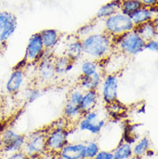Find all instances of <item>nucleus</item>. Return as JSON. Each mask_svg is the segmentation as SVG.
<instances>
[{"label":"nucleus","instance_id":"nucleus-32","mask_svg":"<svg viewBox=\"0 0 158 159\" xmlns=\"http://www.w3.org/2000/svg\"><path fill=\"white\" fill-rule=\"evenodd\" d=\"M142 6L149 7V8H154L158 6V0H140Z\"/></svg>","mask_w":158,"mask_h":159},{"label":"nucleus","instance_id":"nucleus-25","mask_svg":"<svg viewBox=\"0 0 158 159\" xmlns=\"http://www.w3.org/2000/svg\"><path fill=\"white\" fill-rule=\"evenodd\" d=\"M98 23L99 22L96 21L95 19L89 21L88 23L85 24L83 26H81L80 28L78 29V30L75 32L74 36H77L79 39H82L84 37L94 33V32H96L95 31V28H96Z\"/></svg>","mask_w":158,"mask_h":159},{"label":"nucleus","instance_id":"nucleus-31","mask_svg":"<svg viewBox=\"0 0 158 159\" xmlns=\"http://www.w3.org/2000/svg\"><path fill=\"white\" fill-rule=\"evenodd\" d=\"M93 159H113L112 151L100 150Z\"/></svg>","mask_w":158,"mask_h":159},{"label":"nucleus","instance_id":"nucleus-27","mask_svg":"<svg viewBox=\"0 0 158 159\" xmlns=\"http://www.w3.org/2000/svg\"><path fill=\"white\" fill-rule=\"evenodd\" d=\"M100 151V146L94 140H90L85 143V157L88 159H93L98 152Z\"/></svg>","mask_w":158,"mask_h":159},{"label":"nucleus","instance_id":"nucleus-24","mask_svg":"<svg viewBox=\"0 0 158 159\" xmlns=\"http://www.w3.org/2000/svg\"><path fill=\"white\" fill-rule=\"evenodd\" d=\"M113 153V159H130L133 157L132 145L125 142L120 143L116 147Z\"/></svg>","mask_w":158,"mask_h":159},{"label":"nucleus","instance_id":"nucleus-34","mask_svg":"<svg viewBox=\"0 0 158 159\" xmlns=\"http://www.w3.org/2000/svg\"><path fill=\"white\" fill-rule=\"evenodd\" d=\"M81 159H88V158H86V157H83V158H81Z\"/></svg>","mask_w":158,"mask_h":159},{"label":"nucleus","instance_id":"nucleus-12","mask_svg":"<svg viewBox=\"0 0 158 159\" xmlns=\"http://www.w3.org/2000/svg\"><path fill=\"white\" fill-rule=\"evenodd\" d=\"M61 159H81L85 157V143H67L58 153Z\"/></svg>","mask_w":158,"mask_h":159},{"label":"nucleus","instance_id":"nucleus-21","mask_svg":"<svg viewBox=\"0 0 158 159\" xmlns=\"http://www.w3.org/2000/svg\"><path fill=\"white\" fill-rule=\"evenodd\" d=\"M79 70H80V75L90 77L96 74L97 72L101 71L100 62L87 58L82 61V62L80 63Z\"/></svg>","mask_w":158,"mask_h":159},{"label":"nucleus","instance_id":"nucleus-11","mask_svg":"<svg viewBox=\"0 0 158 159\" xmlns=\"http://www.w3.org/2000/svg\"><path fill=\"white\" fill-rule=\"evenodd\" d=\"M25 70L24 68L16 66L9 76L5 83V91L10 95H16L22 89L25 81Z\"/></svg>","mask_w":158,"mask_h":159},{"label":"nucleus","instance_id":"nucleus-6","mask_svg":"<svg viewBox=\"0 0 158 159\" xmlns=\"http://www.w3.org/2000/svg\"><path fill=\"white\" fill-rule=\"evenodd\" d=\"M47 129L38 130L26 136V141L23 151L31 159L43 155L47 151L46 146Z\"/></svg>","mask_w":158,"mask_h":159},{"label":"nucleus","instance_id":"nucleus-15","mask_svg":"<svg viewBox=\"0 0 158 159\" xmlns=\"http://www.w3.org/2000/svg\"><path fill=\"white\" fill-rule=\"evenodd\" d=\"M99 99L100 96L99 90H88L84 92L79 104V109L82 115L88 111L95 110L99 105Z\"/></svg>","mask_w":158,"mask_h":159},{"label":"nucleus","instance_id":"nucleus-30","mask_svg":"<svg viewBox=\"0 0 158 159\" xmlns=\"http://www.w3.org/2000/svg\"><path fill=\"white\" fill-rule=\"evenodd\" d=\"M144 50H149L152 53H157L158 51V40L157 38L150 39L145 42Z\"/></svg>","mask_w":158,"mask_h":159},{"label":"nucleus","instance_id":"nucleus-33","mask_svg":"<svg viewBox=\"0 0 158 159\" xmlns=\"http://www.w3.org/2000/svg\"><path fill=\"white\" fill-rule=\"evenodd\" d=\"M4 45H5V43H3V42H2V41L0 40V53H1V52L4 50Z\"/></svg>","mask_w":158,"mask_h":159},{"label":"nucleus","instance_id":"nucleus-16","mask_svg":"<svg viewBox=\"0 0 158 159\" xmlns=\"http://www.w3.org/2000/svg\"><path fill=\"white\" fill-rule=\"evenodd\" d=\"M39 33L44 48L50 51H53L54 48L58 45L62 36L61 33L56 29H45L39 31Z\"/></svg>","mask_w":158,"mask_h":159},{"label":"nucleus","instance_id":"nucleus-23","mask_svg":"<svg viewBox=\"0 0 158 159\" xmlns=\"http://www.w3.org/2000/svg\"><path fill=\"white\" fill-rule=\"evenodd\" d=\"M141 7H142V4L140 0H120L119 11L130 16Z\"/></svg>","mask_w":158,"mask_h":159},{"label":"nucleus","instance_id":"nucleus-5","mask_svg":"<svg viewBox=\"0 0 158 159\" xmlns=\"http://www.w3.org/2000/svg\"><path fill=\"white\" fill-rule=\"evenodd\" d=\"M26 135L20 134L12 128H7L0 133V151L3 155L23 151Z\"/></svg>","mask_w":158,"mask_h":159},{"label":"nucleus","instance_id":"nucleus-1","mask_svg":"<svg viewBox=\"0 0 158 159\" xmlns=\"http://www.w3.org/2000/svg\"><path fill=\"white\" fill-rule=\"evenodd\" d=\"M81 41L83 56L88 59L101 61L110 57L114 52L113 37L107 33L102 31H96L89 36L84 37Z\"/></svg>","mask_w":158,"mask_h":159},{"label":"nucleus","instance_id":"nucleus-22","mask_svg":"<svg viewBox=\"0 0 158 159\" xmlns=\"http://www.w3.org/2000/svg\"><path fill=\"white\" fill-rule=\"evenodd\" d=\"M150 149V140L148 137L139 139L132 145V154L135 158H142Z\"/></svg>","mask_w":158,"mask_h":159},{"label":"nucleus","instance_id":"nucleus-9","mask_svg":"<svg viewBox=\"0 0 158 159\" xmlns=\"http://www.w3.org/2000/svg\"><path fill=\"white\" fill-rule=\"evenodd\" d=\"M44 51L45 48L40 36V33L39 32L34 33L29 38L28 43L25 49L24 61L27 63V65L36 64L43 56Z\"/></svg>","mask_w":158,"mask_h":159},{"label":"nucleus","instance_id":"nucleus-8","mask_svg":"<svg viewBox=\"0 0 158 159\" xmlns=\"http://www.w3.org/2000/svg\"><path fill=\"white\" fill-rule=\"evenodd\" d=\"M119 76L116 73L104 75L99 87V96L106 105L119 99Z\"/></svg>","mask_w":158,"mask_h":159},{"label":"nucleus","instance_id":"nucleus-10","mask_svg":"<svg viewBox=\"0 0 158 159\" xmlns=\"http://www.w3.org/2000/svg\"><path fill=\"white\" fill-rule=\"evenodd\" d=\"M17 28V17L10 11H0V40L6 43Z\"/></svg>","mask_w":158,"mask_h":159},{"label":"nucleus","instance_id":"nucleus-17","mask_svg":"<svg viewBox=\"0 0 158 159\" xmlns=\"http://www.w3.org/2000/svg\"><path fill=\"white\" fill-rule=\"evenodd\" d=\"M68 59L72 61L76 62L83 56V50H82V45L81 41L77 36H74V38H71L66 44L64 54Z\"/></svg>","mask_w":158,"mask_h":159},{"label":"nucleus","instance_id":"nucleus-28","mask_svg":"<svg viewBox=\"0 0 158 159\" xmlns=\"http://www.w3.org/2000/svg\"><path fill=\"white\" fill-rule=\"evenodd\" d=\"M106 111L110 115H120V114H123L124 111H125V107L121 102H119V99L114 102L106 104Z\"/></svg>","mask_w":158,"mask_h":159},{"label":"nucleus","instance_id":"nucleus-14","mask_svg":"<svg viewBox=\"0 0 158 159\" xmlns=\"http://www.w3.org/2000/svg\"><path fill=\"white\" fill-rule=\"evenodd\" d=\"M76 126L81 131H87L92 135H99L106 126V121L105 119H99L96 121H90L81 116V118L76 122Z\"/></svg>","mask_w":158,"mask_h":159},{"label":"nucleus","instance_id":"nucleus-19","mask_svg":"<svg viewBox=\"0 0 158 159\" xmlns=\"http://www.w3.org/2000/svg\"><path fill=\"white\" fill-rule=\"evenodd\" d=\"M120 10V0H111L107 2L106 4H103L97 11L93 19L96 21H103L107 17L114 15L115 13L119 11Z\"/></svg>","mask_w":158,"mask_h":159},{"label":"nucleus","instance_id":"nucleus-18","mask_svg":"<svg viewBox=\"0 0 158 159\" xmlns=\"http://www.w3.org/2000/svg\"><path fill=\"white\" fill-rule=\"evenodd\" d=\"M134 30L145 42L157 38V20L138 25Z\"/></svg>","mask_w":158,"mask_h":159},{"label":"nucleus","instance_id":"nucleus-26","mask_svg":"<svg viewBox=\"0 0 158 159\" xmlns=\"http://www.w3.org/2000/svg\"><path fill=\"white\" fill-rule=\"evenodd\" d=\"M42 95H43V91L37 86L29 87L24 92V99L25 101L29 104L35 102L36 100L41 98Z\"/></svg>","mask_w":158,"mask_h":159},{"label":"nucleus","instance_id":"nucleus-13","mask_svg":"<svg viewBox=\"0 0 158 159\" xmlns=\"http://www.w3.org/2000/svg\"><path fill=\"white\" fill-rule=\"evenodd\" d=\"M135 27L148 22L157 20V7L149 8L142 6L130 16Z\"/></svg>","mask_w":158,"mask_h":159},{"label":"nucleus","instance_id":"nucleus-4","mask_svg":"<svg viewBox=\"0 0 158 159\" xmlns=\"http://www.w3.org/2000/svg\"><path fill=\"white\" fill-rule=\"evenodd\" d=\"M54 58L55 56L53 54V51L45 49L43 56L36 64L37 80L39 83L43 84L44 86L51 85L58 77L55 69Z\"/></svg>","mask_w":158,"mask_h":159},{"label":"nucleus","instance_id":"nucleus-3","mask_svg":"<svg viewBox=\"0 0 158 159\" xmlns=\"http://www.w3.org/2000/svg\"><path fill=\"white\" fill-rule=\"evenodd\" d=\"M103 30L113 38L119 37L135 29L134 24L130 16L120 11L103 20Z\"/></svg>","mask_w":158,"mask_h":159},{"label":"nucleus","instance_id":"nucleus-20","mask_svg":"<svg viewBox=\"0 0 158 159\" xmlns=\"http://www.w3.org/2000/svg\"><path fill=\"white\" fill-rule=\"evenodd\" d=\"M54 65L57 76H61L71 72L72 69L74 67V62L72 61L70 59H68L65 55H62V56H55Z\"/></svg>","mask_w":158,"mask_h":159},{"label":"nucleus","instance_id":"nucleus-7","mask_svg":"<svg viewBox=\"0 0 158 159\" xmlns=\"http://www.w3.org/2000/svg\"><path fill=\"white\" fill-rule=\"evenodd\" d=\"M69 134L70 131H68L67 127H60L53 125L52 128L47 129V151L58 154L60 151L68 143Z\"/></svg>","mask_w":158,"mask_h":159},{"label":"nucleus","instance_id":"nucleus-2","mask_svg":"<svg viewBox=\"0 0 158 159\" xmlns=\"http://www.w3.org/2000/svg\"><path fill=\"white\" fill-rule=\"evenodd\" d=\"M145 41L135 30L113 38L114 51L119 52L125 56L133 57L144 51Z\"/></svg>","mask_w":158,"mask_h":159},{"label":"nucleus","instance_id":"nucleus-29","mask_svg":"<svg viewBox=\"0 0 158 159\" xmlns=\"http://www.w3.org/2000/svg\"><path fill=\"white\" fill-rule=\"evenodd\" d=\"M4 157L1 159H30L24 151H16V152H12L10 154L3 155Z\"/></svg>","mask_w":158,"mask_h":159}]
</instances>
